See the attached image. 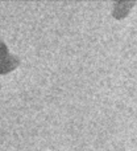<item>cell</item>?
Here are the masks:
<instances>
[{"label":"cell","mask_w":137,"mask_h":151,"mask_svg":"<svg viewBox=\"0 0 137 151\" xmlns=\"http://www.w3.org/2000/svg\"><path fill=\"white\" fill-rule=\"evenodd\" d=\"M5 56H7V48L3 42H0V58L5 57Z\"/></svg>","instance_id":"obj_2"},{"label":"cell","mask_w":137,"mask_h":151,"mask_svg":"<svg viewBox=\"0 0 137 151\" xmlns=\"http://www.w3.org/2000/svg\"><path fill=\"white\" fill-rule=\"evenodd\" d=\"M17 64H18V61L16 60L15 57H8V56H5V57L0 58V73H5V72L11 70V69H13Z\"/></svg>","instance_id":"obj_1"}]
</instances>
